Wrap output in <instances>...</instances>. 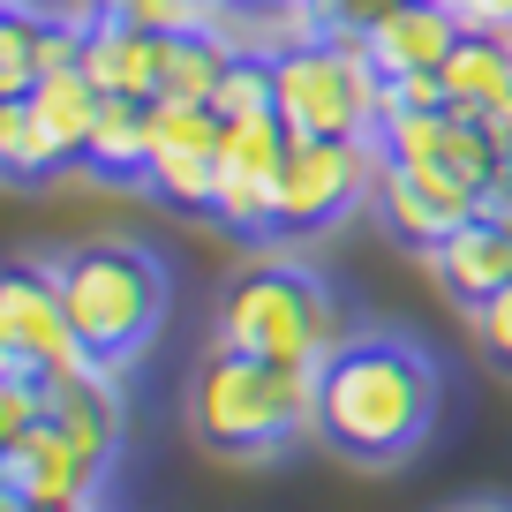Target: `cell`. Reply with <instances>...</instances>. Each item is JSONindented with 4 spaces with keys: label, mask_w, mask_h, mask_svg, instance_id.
<instances>
[{
    "label": "cell",
    "mask_w": 512,
    "mask_h": 512,
    "mask_svg": "<svg viewBox=\"0 0 512 512\" xmlns=\"http://www.w3.org/2000/svg\"><path fill=\"white\" fill-rule=\"evenodd\" d=\"M490 204H505V211H512V166H505V181H497V196H490Z\"/></svg>",
    "instance_id": "f546056e"
},
{
    "label": "cell",
    "mask_w": 512,
    "mask_h": 512,
    "mask_svg": "<svg viewBox=\"0 0 512 512\" xmlns=\"http://www.w3.org/2000/svg\"><path fill=\"white\" fill-rule=\"evenodd\" d=\"M430 279L460 309H482L497 287H512V211L505 204H482L460 234H445L430 249Z\"/></svg>",
    "instance_id": "7c38bea8"
},
{
    "label": "cell",
    "mask_w": 512,
    "mask_h": 512,
    "mask_svg": "<svg viewBox=\"0 0 512 512\" xmlns=\"http://www.w3.org/2000/svg\"><path fill=\"white\" fill-rule=\"evenodd\" d=\"M264 8H309V16H317V0H264Z\"/></svg>",
    "instance_id": "4dcf8cb0"
},
{
    "label": "cell",
    "mask_w": 512,
    "mask_h": 512,
    "mask_svg": "<svg viewBox=\"0 0 512 512\" xmlns=\"http://www.w3.org/2000/svg\"><path fill=\"white\" fill-rule=\"evenodd\" d=\"M8 512H91V505H16V497H8Z\"/></svg>",
    "instance_id": "f1b7e54d"
},
{
    "label": "cell",
    "mask_w": 512,
    "mask_h": 512,
    "mask_svg": "<svg viewBox=\"0 0 512 512\" xmlns=\"http://www.w3.org/2000/svg\"><path fill=\"white\" fill-rule=\"evenodd\" d=\"M189 430L219 460H272L294 437H317V369L211 347L189 377Z\"/></svg>",
    "instance_id": "7a4b0ae2"
},
{
    "label": "cell",
    "mask_w": 512,
    "mask_h": 512,
    "mask_svg": "<svg viewBox=\"0 0 512 512\" xmlns=\"http://www.w3.org/2000/svg\"><path fill=\"white\" fill-rule=\"evenodd\" d=\"M362 46L377 76H437L445 53L460 46V16H452V0H392L362 31Z\"/></svg>",
    "instance_id": "4fadbf2b"
},
{
    "label": "cell",
    "mask_w": 512,
    "mask_h": 512,
    "mask_svg": "<svg viewBox=\"0 0 512 512\" xmlns=\"http://www.w3.org/2000/svg\"><path fill=\"white\" fill-rule=\"evenodd\" d=\"M445 98L460 113H490L512 98V31H460V46L445 53Z\"/></svg>",
    "instance_id": "ac0fdd59"
},
{
    "label": "cell",
    "mask_w": 512,
    "mask_h": 512,
    "mask_svg": "<svg viewBox=\"0 0 512 512\" xmlns=\"http://www.w3.org/2000/svg\"><path fill=\"white\" fill-rule=\"evenodd\" d=\"M384 76L354 31H309L272 61V106L294 136H377Z\"/></svg>",
    "instance_id": "5b68a950"
},
{
    "label": "cell",
    "mask_w": 512,
    "mask_h": 512,
    "mask_svg": "<svg viewBox=\"0 0 512 512\" xmlns=\"http://www.w3.org/2000/svg\"><path fill=\"white\" fill-rule=\"evenodd\" d=\"M144 166H151V98H106L91 144H83V174L91 181H144Z\"/></svg>",
    "instance_id": "d6986e66"
},
{
    "label": "cell",
    "mask_w": 512,
    "mask_h": 512,
    "mask_svg": "<svg viewBox=\"0 0 512 512\" xmlns=\"http://www.w3.org/2000/svg\"><path fill=\"white\" fill-rule=\"evenodd\" d=\"M369 204H377V219L392 226V234L407 241V249L430 256L445 234H460L467 219H475L490 196L475 189V181L445 174V166H415V159H384L377 166V189H369Z\"/></svg>",
    "instance_id": "30bf717a"
},
{
    "label": "cell",
    "mask_w": 512,
    "mask_h": 512,
    "mask_svg": "<svg viewBox=\"0 0 512 512\" xmlns=\"http://www.w3.org/2000/svg\"><path fill=\"white\" fill-rule=\"evenodd\" d=\"M91 354L76 347V324L61 309V279L53 264H31L16 256L8 279H0V369H23V377H68L83 369Z\"/></svg>",
    "instance_id": "52a82bcc"
},
{
    "label": "cell",
    "mask_w": 512,
    "mask_h": 512,
    "mask_svg": "<svg viewBox=\"0 0 512 512\" xmlns=\"http://www.w3.org/2000/svg\"><path fill=\"white\" fill-rule=\"evenodd\" d=\"M294 128L279 113H256V121H226L219 144V204L211 219L234 226V234H279V166H287Z\"/></svg>",
    "instance_id": "9c48e42d"
},
{
    "label": "cell",
    "mask_w": 512,
    "mask_h": 512,
    "mask_svg": "<svg viewBox=\"0 0 512 512\" xmlns=\"http://www.w3.org/2000/svg\"><path fill=\"white\" fill-rule=\"evenodd\" d=\"M0 482H8L16 505H98L106 467H98L91 452H83L76 437L46 415L38 430H23V437L0 445Z\"/></svg>",
    "instance_id": "8fae6325"
},
{
    "label": "cell",
    "mask_w": 512,
    "mask_h": 512,
    "mask_svg": "<svg viewBox=\"0 0 512 512\" xmlns=\"http://www.w3.org/2000/svg\"><path fill=\"white\" fill-rule=\"evenodd\" d=\"M445 407L437 362L400 332H347L317 369V437L354 467H400Z\"/></svg>",
    "instance_id": "6da1fadb"
},
{
    "label": "cell",
    "mask_w": 512,
    "mask_h": 512,
    "mask_svg": "<svg viewBox=\"0 0 512 512\" xmlns=\"http://www.w3.org/2000/svg\"><path fill=\"white\" fill-rule=\"evenodd\" d=\"M23 98H31L38 128H46V144L61 151V166H83V144H91L98 106H106V91L83 76V61H68V68H53V76H38Z\"/></svg>",
    "instance_id": "e0dca14e"
},
{
    "label": "cell",
    "mask_w": 512,
    "mask_h": 512,
    "mask_svg": "<svg viewBox=\"0 0 512 512\" xmlns=\"http://www.w3.org/2000/svg\"><path fill=\"white\" fill-rule=\"evenodd\" d=\"M377 136H294L279 166V234H317L339 226L369 189H377Z\"/></svg>",
    "instance_id": "8992f818"
},
{
    "label": "cell",
    "mask_w": 512,
    "mask_h": 512,
    "mask_svg": "<svg viewBox=\"0 0 512 512\" xmlns=\"http://www.w3.org/2000/svg\"><path fill=\"white\" fill-rule=\"evenodd\" d=\"M226 68H234V53H226L204 23H196V31H166V83H159V98L211 106V98H219V83H226Z\"/></svg>",
    "instance_id": "ffe728a7"
},
{
    "label": "cell",
    "mask_w": 512,
    "mask_h": 512,
    "mask_svg": "<svg viewBox=\"0 0 512 512\" xmlns=\"http://www.w3.org/2000/svg\"><path fill=\"white\" fill-rule=\"evenodd\" d=\"M467 324H475V347L490 354L497 369H512V287H497L482 309H467Z\"/></svg>",
    "instance_id": "cb8c5ba5"
},
{
    "label": "cell",
    "mask_w": 512,
    "mask_h": 512,
    "mask_svg": "<svg viewBox=\"0 0 512 512\" xmlns=\"http://www.w3.org/2000/svg\"><path fill=\"white\" fill-rule=\"evenodd\" d=\"M61 309L76 324V347L98 369H128L166 324V264L144 241H83L53 256Z\"/></svg>",
    "instance_id": "3957f363"
},
{
    "label": "cell",
    "mask_w": 512,
    "mask_h": 512,
    "mask_svg": "<svg viewBox=\"0 0 512 512\" xmlns=\"http://www.w3.org/2000/svg\"><path fill=\"white\" fill-rule=\"evenodd\" d=\"M347 339L339 294L324 287L309 264H249L234 287L219 294V347H241L256 362L287 369H324Z\"/></svg>",
    "instance_id": "277c9868"
},
{
    "label": "cell",
    "mask_w": 512,
    "mask_h": 512,
    "mask_svg": "<svg viewBox=\"0 0 512 512\" xmlns=\"http://www.w3.org/2000/svg\"><path fill=\"white\" fill-rule=\"evenodd\" d=\"M0 166H8V181H46V174H61V151L46 144V128H38L31 98H0Z\"/></svg>",
    "instance_id": "44dd1931"
},
{
    "label": "cell",
    "mask_w": 512,
    "mask_h": 512,
    "mask_svg": "<svg viewBox=\"0 0 512 512\" xmlns=\"http://www.w3.org/2000/svg\"><path fill=\"white\" fill-rule=\"evenodd\" d=\"M384 8H392V0H317V23H324V31H354V38H362Z\"/></svg>",
    "instance_id": "484cf974"
},
{
    "label": "cell",
    "mask_w": 512,
    "mask_h": 512,
    "mask_svg": "<svg viewBox=\"0 0 512 512\" xmlns=\"http://www.w3.org/2000/svg\"><path fill=\"white\" fill-rule=\"evenodd\" d=\"M83 76L106 98H159L166 83V31L121 16H83Z\"/></svg>",
    "instance_id": "9a60e30c"
},
{
    "label": "cell",
    "mask_w": 512,
    "mask_h": 512,
    "mask_svg": "<svg viewBox=\"0 0 512 512\" xmlns=\"http://www.w3.org/2000/svg\"><path fill=\"white\" fill-rule=\"evenodd\" d=\"M211 113L219 121H256V113H279L272 106V61H234L219 83V98H211Z\"/></svg>",
    "instance_id": "7402d4cb"
},
{
    "label": "cell",
    "mask_w": 512,
    "mask_h": 512,
    "mask_svg": "<svg viewBox=\"0 0 512 512\" xmlns=\"http://www.w3.org/2000/svg\"><path fill=\"white\" fill-rule=\"evenodd\" d=\"M113 377H121V369H98V362L53 377V422H61L98 467H113V452H121V384Z\"/></svg>",
    "instance_id": "2e32d148"
},
{
    "label": "cell",
    "mask_w": 512,
    "mask_h": 512,
    "mask_svg": "<svg viewBox=\"0 0 512 512\" xmlns=\"http://www.w3.org/2000/svg\"><path fill=\"white\" fill-rule=\"evenodd\" d=\"M460 31H512V0H452Z\"/></svg>",
    "instance_id": "4316f807"
},
{
    "label": "cell",
    "mask_w": 512,
    "mask_h": 512,
    "mask_svg": "<svg viewBox=\"0 0 512 512\" xmlns=\"http://www.w3.org/2000/svg\"><path fill=\"white\" fill-rule=\"evenodd\" d=\"M452 512H505V505H452Z\"/></svg>",
    "instance_id": "1f68e13d"
},
{
    "label": "cell",
    "mask_w": 512,
    "mask_h": 512,
    "mask_svg": "<svg viewBox=\"0 0 512 512\" xmlns=\"http://www.w3.org/2000/svg\"><path fill=\"white\" fill-rule=\"evenodd\" d=\"M211 0H83V16H121L144 31H196Z\"/></svg>",
    "instance_id": "603a6c76"
},
{
    "label": "cell",
    "mask_w": 512,
    "mask_h": 512,
    "mask_svg": "<svg viewBox=\"0 0 512 512\" xmlns=\"http://www.w3.org/2000/svg\"><path fill=\"white\" fill-rule=\"evenodd\" d=\"M68 61H83V16L8 0V16H0V98H23L38 76H53Z\"/></svg>",
    "instance_id": "5bb4252c"
},
{
    "label": "cell",
    "mask_w": 512,
    "mask_h": 512,
    "mask_svg": "<svg viewBox=\"0 0 512 512\" xmlns=\"http://www.w3.org/2000/svg\"><path fill=\"white\" fill-rule=\"evenodd\" d=\"M482 121H490V136H497V144L512 151V98H505V106H490V113H482Z\"/></svg>",
    "instance_id": "83f0119b"
},
{
    "label": "cell",
    "mask_w": 512,
    "mask_h": 512,
    "mask_svg": "<svg viewBox=\"0 0 512 512\" xmlns=\"http://www.w3.org/2000/svg\"><path fill=\"white\" fill-rule=\"evenodd\" d=\"M219 144L226 121L211 106H181V98H151V166L144 189L174 211H211L219 204Z\"/></svg>",
    "instance_id": "ba28073f"
},
{
    "label": "cell",
    "mask_w": 512,
    "mask_h": 512,
    "mask_svg": "<svg viewBox=\"0 0 512 512\" xmlns=\"http://www.w3.org/2000/svg\"><path fill=\"white\" fill-rule=\"evenodd\" d=\"M437 106H452V98H445V76H384L377 121H392V113H437Z\"/></svg>",
    "instance_id": "d4e9b609"
}]
</instances>
